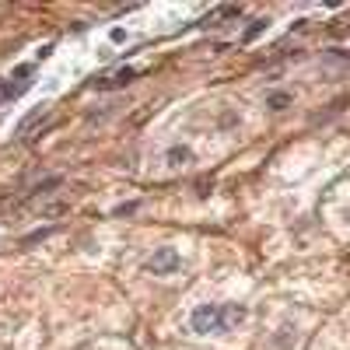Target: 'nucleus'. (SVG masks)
<instances>
[{"instance_id": "obj_3", "label": "nucleus", "mask_w": 350, "mask_h": 350, "mask_svg": "<svg viewBox=\"0 0 350 350\" xmlns=\"http://www.w3.org/2000/svg\"><path fill=\"white\" fill-rule=\"evenodd\" d=\"M28 88H32V64H25V67H18L8 81H4V88H0V98L4 102H11V98H18V95H25Z\"/></svg>"}, {"instance_id": "obj_2", "label": "nucleus", "mask_w": 350, "mask_h": 350, "mask_svg": "<svg viewBox=\"0 0 350 350\" xmlns=\"http://www.w3.org/2000/svg\"><path fill=\"white\" fill-rule=\"evenodd\" d=\"M179 267H183V256L172 245L154 249V256L148 259V273H154V277H172V273H179Z\"/></svg>"}, {"instance_id": "obj_6", "label": "nucleus", "mask_w": 350, "mask_h": 350, "mask_svg": "<svg viewBox=\"0 0 350 350\" xmlns=\"http://www.w3.org/2000/svg\"><path fill=\"white\" fill-rule=\"evenodd\" d=\"M267 105H270L273 112H284V109L291 105V95H287V92H270V95H267Z\"/></svg>"}, {"instance_id": "obj_5", "label": "nucleus", "mask_w": 350, "mask_h": 350, "mask_svg": "<svg viewBox=\"0 0 350 350\" xmlns=\"http://www.w3.org/2000/svg\"><path fill=\"white\" fill-rule=\"evenodd\" d=\"M165 161H168V168H186V165L193 161V148H186V144H175V148L165 151Z\"/></svg>"}, {"instance_id": "obj_7", "label": "nucleus", "mask_w": 350, "mask_h": 350, "mask_svg": "<svg viewBox=\"0 0 350 350\" xmlns=\"http://www.w3.org/2000/svg\"><path fill=\"white\" fill-rule=\"evenodd\" d=\"M262 28H267V18H256V21H252V25L245 28V36H242V42H252V39H256V36L262 32Z\"/></svg>"}, {"instance_id": "obj_1", "label": "nucleus", "mask_w": 350, "mask_h": 350, "mask_svg": "<svg viewBox=\"0 0 350 350\" xmlns=\"http://www.w3.org/2000/svg\"><path fill=\"white\" fill-rule=\"evenodd\" d=\"M249 323V308L239 305V301H228V305H217V301H207V305H196L189 312V329L196 336H211V333H228V329H239Z\"/></svg>"}, {"instance_id": "obj_4", "label": "nucleus", "mask_w": 350, "mask_h": 350, "mask_svg": "<svg viewBox=\"0 0 350 350\" xmlns=\"http://www.w3.org/2000/svg\"><path fill=\"white\" fill-rule=\"evenodd\" d=\"M133 77H137V70H133V67H120V70H112L109 77L95 81V88H102V92H109V88H123V84H130Z\"/></svg>"}]
</instances>
